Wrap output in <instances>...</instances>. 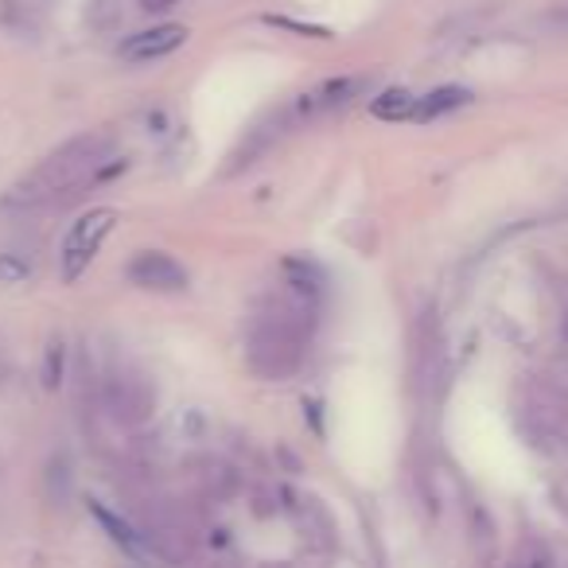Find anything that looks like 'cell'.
<instances>
[{
  "instance_id": "3957f363",
  "label": "cell",
  "mask_w": 568,
  "mask_h": 568,
  "mask_svg": "<svg viewBox=\"0 0 568 568\" xmlns=\"http://www.w3.org/2000/svg\"><path fill=\"white\" fill-rule=\"evenodd\" d=\"M113 222H118V211H110V206L82 214V219L74 222L71 234H67V242H63V253H59V261H63V281L67 284H74L82 273H87L90 265H94L98 250H102V242L110 237Z\"/></svg>"
},
{
  "instance_id": "ba28073f",
  "label": "cell",
  "mask_w": 568,
  "mask_h": 568,
  "mask_svg": "<svg viewBox=\"0 0 568 568\" xmlns=\"http://www.w3.org/2000/svg\"><path fill=\"white\" fill-rule=\"evenodd\" d=\"M48 12V0H0V24L17 36H36Z\"/></svg>"
},
{
  "instance_id": "277c9868",
  "label": "cell",
  "mask_w": 568,
  "mask_h": 568,
  "mask_svg": "<svg viewBox=\"0 0 568 568\" xmlns=\"http://www.w3.org/2000/svg\"><path fill=\"white\" fill-rule=\"evenodd\" d=\"M102 402L121 425H144L156 409V394L152 386L141 378V374H129V371H113L102 386Z\"/></svg>"
},
{
  "instance_id": "6da1fadb",
  "label": "cell",
  "mask_w": 568,
  "mask_h": 568,
  "mask_svg": "<svg viewBox=\"0 0 568 568\" xmlns=\"http://www.w3.org/2000/svg\"><path fill=\"white\" fill-rule=\"evenodd\" d=\"M320 312V288L308 281H284L281 296L261 304L245 327V363L257 378H293L304 363L312 324Z\"/></svg>"
},
{
  "instance_id": "7c38bea8",
  "label": "cell",
  "mask_w": 568,
  "mask_h": 568,
  "mask_svg": "<svg viewBox=\"0 0 568 568\" xmlns=\"http://www.w3.org/2000/svg\"><path fill=\"white\" fill-rule=\"evenodd\" d=\"M32 276V261L17 257V253H0V281L4 284H24Z\"/></svg>"
},
{
  "instance_id": "8fae6325",
  "label": "cell",
  "mask_w": 568,
  "mask_h": 568,
  "mask_svg": "<svg viewBox=\"0 0 568 568\" xmlns=\"http://www.w3.org/2000/svg\"><path fill=\"white\" fill-rule=\"evenodd\" d=\"M94 514H98V521H102L105 529H110V537L121 545L125 552H133V557H149V541H144V529H133L125 518H118V514H110L105 506H98L94 503Z\"/></svg>"
},
{
  "instance_id": "30bf717a",
  "label": "cell",
  "mask_w": 568,
  "mask_h": 568,
  "mask_svg": "<svg viewBox=\"0 0 568 568\" xmlns=\"http://www.w3.org/2000/svg\"><path fill=\"white\" fill-rule=\"evenodd\" d=\"M417 102H420V98L413 94V90L394 87V90H382V94L374 98L371 113H374V118H382V121H413V113H417Z\"/></svg>"
},
{
  "instance_id": "5b68a950",
  "label": "cell",
  "mask_w": 568,
  "mask_h": 568,
  "mask_svg": "<svg viewBox=\"0 0 568 568\" xmlns=\"http://www.w3.org/2000/svg\"><path fill=\"white\" fill-rule=\"evenodd\" d=\"M125 273L136 288H149V293H180V288H187V268L164 250H141L129 261Z\"/></svg>"
},
{
  "instance_id": "5bb4252c",
  "label": "cell",
  "mask_w": 568,
  "mask_h": 568,
  "mask_svg": "<svg viewBox=\"0 0 568 568\" xmlns=\"http://www.w3.org/2000/svg\"><path fill=\"white\" fill-rule=\"evenodd\" d=\"M273 28H288V32H301V36H316V40H332L327 28H316V24H301V20H288V17H265Z\"/></svg>"
},
{
  "instance_id": "8992f818",
  "label": "cell",
  "mask_w": 568,
  "mask_h": 568,
  "mask_svg": "<svg viewBox=\"0 0 568 568\" xmlns=\"http://www.w3.org/2000/svg\"><path fill=\"white\" fill-rule=\"evenodd\" d=\"M183 43H187V28L156 24V28H144V32L129 36V40L118 48V55L125 59V63H156V59L180 51Z\"/></svg>"
},
{
  "instance_id": "9a60e30c",
  "label": "cell",
  "mask_w": 568,
  "mask_h": 568,
  "mask_svg": "<svg viewBox=\"0 0 568 568\" xmlns=\"http://www.w3.org/2000/svg\"><path fill=\"white\" fill-rule=\"evenodd\" d=\"M136 4H141L144 12H168V9H175L180 0H136Z\"/></svg>"
},
{
  "instance_id": "7a4b0ae2",
  "label": "cell",
  "mask_w": 568,
  "mask_h": 568,
  "mask_svg": "<svg viewBox=\"0 0 568 568\" xmlns=\"http://www.w3.org/2000/svg\"><path fill=\"white\" fill-rule=\"evenodd\" d=\"M110 164H118L113 156V136L110 133H82L74 141L59 144L28 180L17 183V191L9 195V206L20 211H40V206L63 203L71 191H79L82 183L98 180L110 172Z\"/></svg>"
},
{
  "instance_id": "9c48e42d",
  "label": "cell",
  "mask_w": 568,
  "mask_h": 568,
  "mask_svg": "<svg viewBox=\"0 0 568 568\" xmlns=\"http://www.w3.org/2000/svg\"><path fill=\"white\" fill-rule=\"evenodd\" d=\"M467 102H471V90H464V87H440V90H433V94L420 98L417 113H413V121H436V118H444V113L459 110V105H467Z\"/></svg>"
},
{
  "instance_id": "52a82bcc",
  "label": "cell",
  "mask_w": 568,
  "mask_h": 568,
  "mask_svg": "<svg viewBox=\"0 0 568 568\" xmlns=\"http://www.w3.org/2000/svg\"><path fill=\"white\" fill-rule=\"evenodd\" d=\"M363 90V79H355V74H339V79H327L320 82V87H312L308 94H301V102H296L293 118H324V113L339 110V105H347L351 98Z\"/></svg>"
},
{
  "instance_id": "4fadbf2b",
  "label": "cell",
  "mask_w": 568,
  "mask_h": 568,
  "mask_svg": "<svg viewBox=\"0 0 568 568\" xmlns=\"http://www.w3.org/2000/svg\"><path fill=\"white\" fill-rule=\"evenodd\" d=\"M59 378H63V339H51L48 347V371H43V382H48L51 389L59 386Z\"/></svg>"
}]
</instances>
